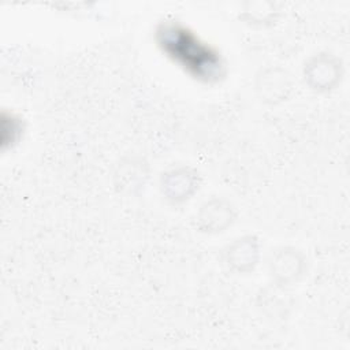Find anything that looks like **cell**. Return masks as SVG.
Segmentation results:
<instances>
[{"label": "cell", "instance_id": "1", "mask_svg": "<svg viewBox=\"0 0 350 350\" xmlns=\"http://www.w3.org/2000/svg\"><path fill=\"white\" fill-rule=\"evenodd\" d=\"M156 41L167 57L200 82L215 83L226 75L220 52L179 22L161 23L156 31Z\"/></svg>", "mask_w": 350, "mask_h": 350}]
</instances>
